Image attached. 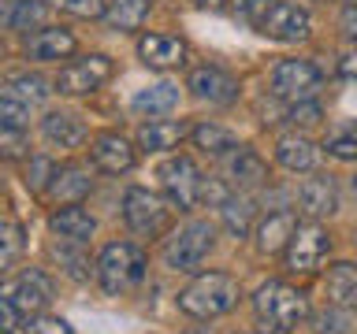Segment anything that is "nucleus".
I'll return each mask as SVG.
<instances>
[{
  "label": "nucleus",
  "mask_w": 357,
  "mask_h": 334,
  "mask_svg": "<svg viewBox=\"0 0 357 334\" xmlns=\"http://www.w3.org/2000/svg\"><path fill=\"white\" fill-rule=\"evenodd\" d=\"M238 297H242V286L234 275L205 271L178 294V308L194 319H216V316H227V312L238 305Z\"/></svg>",
  "instance_id": "nucleus-1"
},
{
  "label": "nucleus",
  "mask_w": 357,
  "mask_h": 334,
  "mask_svg": "<svg viewBox=\"0 0 357 334\" xmlns=\"http://www.w3.org/2000/svg\"><path fill=\"white\" fill-rule=\"evenodd\" d=\"M253 308L261 327L275 334H290L309 319V297L287 283H264L253 297Z\"/></svg>",
  "instance_id": "nucleus-2"
},
{
  "label": "nucleus",
  "mask_w": 357,
  "mask_h": 334,
  "mask_svg": "<svg viewBox=\"0 0 357 334\" xmlns=\"http://www.w3.org/2000/svg\"><path fill=\"white\" fill-rule=\"evenodd\" d=\"M145 267H149V260H145V253L134 241H112L97 256V278L108 294L134 289L145 278Z\"/></svg>",
  "instance_id": "nucleus-3"
},
{
  "label": "nucleus",
  "mask_w": 357,
  "mask_h": 334,
  "mask_svg": "<svg viewBox=\"0 0 357 334\" xmlns=\"http://www.w3.org/2000/svg\"><path fill=\"white\" fill-rule=\"evenodd\" d=\"M212 245H216V227L205 219H194L186 223L178 234H172L164 245V264L172 267V271H197L201 260L212 253Z\"/></svg>",
  "instance_id": "nucleus-4"
},
{
  "label": "nucleus",
  "mask_w": 357,
  "mask_h": 334,
  "mask_svg": "<svg viewBox=\"0 0 357 334\" xmlns=\"http://www.w3.org/2000/svg\"><path fill=\"white\" fill-rule=\"evenodd\" d=\"M331 253V234L328 227H320L317 219L298 223L294 238H290L287 253H283V267L290 275H312L324 264V256Z\"/></svg>",
  "instance_id": "nucleus-5"
},
{
  "label": "nucleus",
  "mask_w": 357,
  "mask_h": 334,
  "mask_svg": "<svg viewBox=\"0 0 357 334\" xmlns=\"http://www.w3.org/2000/svg\"><path fill=\"white\" fill-rule=\"evenodd\" d=\"M0 297L11 301L22 316H41L52 301V278L45 271H38V267H26V271L8 278L4 289H0Z\"/></svg>",
  "instance_id": "nucleus-6"
},
{
  "label": "nucleus",
  "mask_w": 357,
  "mask_h": 334,
  "mask_svg": "<svg viewBox=\"0 0 357 334\" xmlns=\"http://www.w3.org/2000/svg\"><path fill=\"white\" fill-rule=\"evenodd\" d=\"M123 219H127V227L134 234L156 238V234L167 230V205L156 193H149V189L130 186L127 197H123Z\"/></svg>",
  "instance_id": "nucleus-7"
},
{
  "label": "nucleus",
  "mask_w": 357,
  "mask_h": 334,
  "mask_svg": "<svg viewBox=\"0 0 357 334\" xmlns=\"http://www.w3.org/2000/svg\"><path fill=\"white\" fill-rule=\"evenodd\" d=\"M112 60L108 56H82V60H75V63H67L60 78H56V89H60L63 97H86V93H93V89H100L112 78Z\"/></svg>",
  "instance_id": "nucleus-8"
},
{
  "label": "nucleus",
  "mask_w": 357,
  "mask_h": 334,
  "mask_svg": "<svg viewBox=\"0 0 357 334\" xmlns=\"http://www.w3.org/2000/svg\"><path fill=\"white\" fill-rule=\"evenodd\" d=\"M320 67L309 63V60H279L275 71H272V93L283 97V100H309L320 86Z\"/></svg>",
  "instance_id": "nucleus-9"
},
{
  "label": "nucleus",
  "mask_w": 357,
  "mask_h": 334,
  "mask_svg": "<svg viewBox=\"0 0 357 334\" xmlns=\"http://www.w3.org/2000/svg\"><path fill=\"white\" fill-rule=\"evenodd\" d=\"M160 178H164V189H167V197L175 200L178 212H190L201 200L205 178H201V171L194 167L190 156H172V160L160 167Z\"/></svg>",
  "instance_id": "nucleus-10"
},
{
  "label": "nucleus",
  "mask_w": 357,
  "mask_h": 334,
  "mask_svg": "<svg viewBox=\"0 0 357 334\" xmlns=\"http://www.w3.org/2000/svg\"><path fill=\"white\" fill-rule=\"evenodd\" d=\"M261 33L272 41H301L309 38V11L298 4H279L268 11V19L261 22Z\"/></svg>",
  "instance_id": "nucleus-11"
},
{
  "label": "nucleus",
  "mask_w": 357,
  "mask_h": 334,
  "mask_svg": "<svg viewBox=\"0 0 357 334\" xmlns=\"http://www.w3.org/2000/svg\"><path fill=\"white\" fill-rule=\"evenodd\" d=\"M138 56L145 67H156V71H172V67L186 63V45L172 38V33H145L138 41Z\"/></svg>",
  "instance_id": "nucleus-12"
},
{
  "label": "nucleus",
  "mask_w": 357,
  "mask_h": 334,
  "mask_svg": "<svg viewBox=\"0 0 357 334\" xmlns=\"http://www.w3.org/2000/svg\"><path fill=\"white\" fill-rule=\"evenodd\" d=\"M89 160H93L105 175H123L134 167V149L123 134H100L89 149Z\"/></svg>",
  "instance_id": "nucleus-13"
},
{
  "label": "nucleus",
  "mask_w": 357,
  "mask_h": 334,
  "mask_svg": "<svg viewBox=\"0 0 357 334\" xmlns=\"http://www.w3.org/2000/svg\"><path fill=\"white\" fill-rule=\"evenodd\" d=\"M294 230H298V216H294V212H287V208L268 212V216L261 219V227H257V249L268 253V256H272V253H287Z\"/></svg>",
  "instance_id": "nucleus-14"
},
{
  "label": "nucleus",
  "mask_w": 357,
  "mask_h": 334,
  "mask_svg": "<svg viewBox=\"0 0 357 334\" xmlns=\"http://www.w3.org/2000/svg\"><path fill=\"white\" fill-rule=\"evenodd\" d=\"M190 89H194V97L208 100V104H231L238 97V82L231 74H223L220 67H197V71H190Z\"/></svg>",
  "instance_id": "nucleus-15"
},
{
  "label": "nucleus",
  "mask_w": 357,
  "mask_h": 334,
  "mask_svg": "<svg viewBox=\"0 0 357 334\" xmlns=\"http://www.w3.org/2000/svg\"><path fill=\"white\" fill-rule=\"evenodd\" d=\"M298 205H301V212H305L309 219L331 216V212L339 208V193H335L331 178H324V175L305 178V182H301V189H298Z\"/></svg>",
  "instance_id": "nucleus-16"
},
{
  "label": "nucleus",
  "mask_w": 357,
  "mask_h": 334,
  "mask_svg": "<svg viewBox=\"0 0 357 334\" xmlns=\"http://www.w3.org/2000/svg\"><path fill=\"white\" fill-rule=\"evenodd\" d=\"M75 52V33L63 26H45L33 38H26V56L30 60H63Z\"/></svg>",
  "instance_id": "nucleus-17"
},
{
  "label": "nucleus",
  "mask_w": 357,
  "mask_h": 334,
  "mask_svg": "<svg viewBox=\"0 0 357 334\" xmlns=\"http://www.w3.org/2000/svg\"><path fill=\"white\" fill-rule=\"evenodd\" d=\"M49 227H52V234H60L63 241H86V238H93L97 219L89 216L82 205H63L60 212L49 216Z\"/></svg>",
  "instance_id": "nucleus-18"
},
{
  "label": "nucleus",
  "mask_w": 357,
  "mask_h": 334,
  "mask_svg": "<svg viewBox=\"0 0 357 334\" xmlns=\"http://www.w3.org/2000/svg\"><path fill=\"white\" fill-rule=\"evenodd\" d=\"M324 289H328V301L335 308H357V264L339 260L328 267V278H324Z\"/></svg>",
  "instance_id": "nucleus-19"
},
{
  "label": "nucleus",
  "mask_w": 357,
  "mask_h": 334,
  "mask_svg": "<svg viewBox=\"0 0 357 334\" xmlns=\"http://www.w3.org/2000/svg\"><path fill=\"white\" fill-rule=\"evenodd\" d=\"M41 134L49 145H60V149H78L86 141V122L71 116V111H52L41 122Z\"/></svg>",
  "instance_id": "nucleus-20"
},
{
  "label": "nucleus",
  "mask_w": 357,
  "mask_h": 334,
  "mask_svg": "<svg viewBox=\"0 0 357 334\" xmlns=\"http://www.w3.org/2000/svg\"><path fill=\"white\" fill-rule=\"evenodd\" d=\"M89 189H93V178H89V171H82V167H60L56 171V178L49 182V189H45V197L49 200H60V205H78Z\"/></svg>",
  "instance_id": "nucleus-21"
},
{
  "label": "nucleus",
  "mask_w": 357,
  "mask_h": 334,
  "mask_svg": "<svg viewBox=\"0 0 357 334\" xmlns=\"http://www.w3.org/2000/svg\"><path fill=\"white\" fill-rule=\"evenodd\" d=\"M227 175L238 189H253L268 182V164L253 149H234V156L227 160Z\"/></svg>",
  "instance_id": "nucleus-22"
},
{
  "label": "nucleus",
  "mask_w": 357,
  "mask_h": 334,
  "mask_svg": "<svg viewBox=\"0 0 357 334\" xmlns=\"http://www.w3.org/2000/svg\"><path fill=\"white\" fill-rule=\"evenodd\" d=\"M186 127L183 122H167V119H149L138 127V145L145 152H164V149H175L183 141Z\"/></svg>",
  "instance_id": "nucleus-23"
},
{
  "label": "nucleus",
  "mask_w": 357,
  "mask_h": 334,
  "mask_svg": "<svg viewBox=\"0 0 357 334\" xmlns=\"http://www.w3.org/2000/svg\"><path fill=\"white\" fill-rule=\"evenodd\" d=\"M275 160L287 167V171H312L317 164V145L309 138H298V134H287V138L275 141Z\"/></svg>",
  "instance_id": "nucleus-24"
},
{
  "label": "nucleus",
  "mask_w": 357,
  "mask_h": 334,
  "mask_svg": "<svg viewBox=\"0 0 357 334\" xmlns=\"http://www.w3.org/2000/svg\"><path fill=\"white\" fill-rule=\"evenodd\" d=\"M149 8H153V0H108L105 19L112 30L130 33V30H142V22L149 19Z\"/></svg>",
  "instance_id": "nucleus-25"
},
{
  "label": "nucleus",
  "mask_w": 357,
  "mask_h": 334,
  "mask_svg": "<svg viewBox=\"0 0 357 334\" xmlns=\"http://www.w3.org/2000/svg\"><path fill=\"white\" fill-rule=\"evenodd\" d=\"M190 138H194V145L201 152H208V156H227L234 149H242V145L234 141V134L216 127V122H197V127L190 130Z\"/></svg>",
  "instance_id": "nucleus-26"
},
{
  "label": "nucleus",
  "mask_w": 357,
  "mask_h": 334,
  "mask_svg": "<svg viewBox=\"0 0 357 334\" xmlns=\"http://www.w3.org/2000/svg\"><path fill=\"white\" fill-rule=\"evenodd\" d=\"M178 104V86L172 82H156V86H145L138 97H134V111H149V116H164Z\"/></svg>",
  "instance_id": "nucleus-27"
},
{
  "label": "nucleus",
  "mask_w": 357,
  "mask_h": 334,
  "mask_svg": "<svg viewBox=\"0 0 357 334\" xmlns=\"http://www.w3.org/2000/svg\"><path fill=\"white\" fill-rule=\"evenodd\" d=\"M45 15H49V4L45 0H15L8 8V30L15 33H26V30H38Z\"/></svg>",
  "instance_id": "nucleus-28"
},
{
  "label": "nucleus",
  "mask_w": 357,
  "mask_h": 334,
  "mask_svg": "<svg viewBox=\"0 0 357 334\" xmlns=\"http://www.w3.org/2000/svg\"><path fill=\"white\" fill-rule=\"evenodd\" d=\"M49 93H52V89H49V82H45L41 74H15V78H8V82H4V97L22 100V104H41Z\"/></svg>",
  "instance_id": "nucleus-29"
},
{
  "label": "nucleus",
  "mask_w": 357,
  "mask_h": 334,
  "mask_svg": "<svg viewBox=\"0 0 357 334\" xmlns=\"http://www.w3.org/2000/svg\"><path fill=\"white\" fill-rule=\"evenodd\" d=\"M253 200L250 197H234L231 193V200L223 205V223H227V230L234 234V238H245L250 234V223H253Z\"/></svg>",
  "instance_id": "nucleus-30"
},
{
  "label": "nucleus",
  "mask_w": 357,
  "mask_h": 334,
  "mask_svg": "<svg viewBox=\"0 0 357 334\" xmlns=\"http://www.w3.org/2000/svg\"><path fill=\"white\" fill-rule=\"evenodd\" d=\"M52 178H56V164L49 160V156H33V160L26 164V175H22V182H26L30 189H38V193H45Z\"/></svg>",
  "instance_id": "nucleus-31"
},
{
  "label": "nucleus",
  "mask_w": 357,
  "mask_h": 334,
  "mask_svg": "<svg viewBox=\"0 0 357 334\" xmlns=\"http://www.w3.org/2000/svg\"><path fill=\"white\" fill-rule=\"evenodd\" d=\"M0 127H4V130H26L30 127V104L4 97V100H0Z\"/></svg>",
  "instance_id": "nucleus-32"
},
{
  "label": "nucleus",
  "mask_w": 357,
  "mask_h": 334,
  "mask_svg": "<svg viewBox=\"0 0 357 334\" xmlns=\"http://www.w3.org/2000/svg\"><path fill=\"white\" fill-rule=\"evenodd\" d=\"M231 8L242 22H250V26L261 30V22L268 19V11L275 8V0H231Z\"/></svg>",
  "instance_id": "nucleus-33"
},
{
  "label": "nucleus",
  "mask_w": 357,
  "mask_h": 334,
  "mask_svg": "<svg viewBox=\"0 0 357 334\" xmlns=\"http://www.w3.org/2000/svg\"><path fill=\"white\" fill-rule=\"evenodd\" d=\"M0 241H4L0 264L11 267V264H15V256L22 253V227H19V223H4V227H0Z\"/></svg>",
  "instance_id": "nucleus-34"
},
{
  "label": "nucleus",
  "mask_w": 357,
  "mask_h": 334,
  "mask_svg": "<svg viewBox=\"0 0 357 334\" xmlns=\"http://www.w3.org/2000/svg\"><path fill=\"white\" fill-rule=\"evenodd\" d=\"M328 152L335 160H357V130H339L328 138Z\"/></svg>",
  "instance_id": "nucleus-35"
},
{
  "label": "nucleus",
  "mask_w": 357,
  "mask_h": 334,
  "mask_svg": "<svg viewBox=\"0 0 357 334\" xmlns=\"http://www.w3.org/2000/svg\"><path fill=\"white\" fill-rule=\"evenodd\" d=\"M63 11H71V15L78 19H97V15H105V0H56Z\"/></svg>",
  "instance_id": "nucleus-36"
},
{
  "label": "nucleus",
  "mask_w": 357,
  "mask_h": 334,
  "mask_svg": "<svg viewBox=\"0 0 357 334\" xmlns=\"http://www.w3.org/2000/svg\"><path fill=\"white\" fill-rule=\"evenodd\" d=\"M346 323H350V308L324 312V316H317V334H346Z\"/></svg>",
  "instance_id": "nucleus-37"
},
{
  "label": "nucleus",
  "mask_w": 357,
  "mask_h": 334,
  "mask_svg": "<svg viewBox=\"0 0 357 334\" xmlns=\"http://www.w3.org/2000/svg\"><path fill=\"white\" fill-rule=\"evenodd\" d=\"M26 334H71V323L63 316H33Z\"/></svg>",
  "instance_id": "nucleus-38"
},
{
  "label": "nucleus",
  "mask_w": 357,
  "mask_h": 334,
  "mask_svg": "<svg viewBox=\"0 0 357 334\" xmlns=\"http://www.w3.org/2000/svg\"><path fill=\"white\" fill-rule=\"evenodd\" d=\"M320 116L324 111H320V104H312V100H298V104L290 108V122H294V127L298 122L301 127H312V122H320Z\"/></svg>",
  "instance_id": "nucleus-39"
},
{
  "label": "nucleus",
  "mask_w": 357,
  "mask_h": 334,
  "mask_svg": "<svg viewBox=\"0 0 357 334\" xmlns=\"http://www.w3.org/2000/svg\"><path fill=\"white\" fill-rule=\"evenodd\" d=\"M201 200H208V205H227V200H231V189L227 186H223V182H216V178H208V182L205 186H201Z\"/></svg>",
  "instance_id": "nucleus-40"
},
{
  "label": "nucleus",
  "mask_w": 357,
  "mask_h": 334,
  "mask_svg": "<svg viewBox=\"0 0 357 334\" xmlns=\"http://www.w3.org/2000/svg\"><path fill=\"white\" fill-rule=\"evenodd\" d=\"M19 316H22V312L11 305V301L0 297V331H4V334H15V331H19Z\"/></svg>",
  "instance_id": "nucleus-41"
},
{
  "label": "nucleus",
  "mask_w": 357,
  "mask_h": 334,
  "mask_svg": "<svg viewBox=\"0 0 357 334\" xmlns=\"http://www.w3.org/2000/svg\"><path fill=\"white\" fill-rule=\"evenodd\" d=\"M339 22H342V33H346V38H354V41H357V4H346Z\"/></svg>",
  "instance_id": "nucleus-42"
},
{
  "label": "nucleus",
  "mask_w": 357,
  "mask_h": 334,
  "mask_svg": "<svg viewBox=\"0 0 357 334\" xmlns=\"http://www.w3.org/2000/svg\"><path fill=\"white\" fill-rule=\"evenodd\" d=\"M22 152V130H4V156H15Z\"/></svg>",
  "instance_id": "nucleus-43"
},
{
  "label": "nucleus",
  "mask_w": 357,
  "mask_h": 334,
  "mask_svg": "<svg viewBox=\"0 0 357 334\" xmlns=\"http://www.w3.org/2000/svg\"><path fill=\"white\" fill-rule=\"evenodd\" d=\"M339 71H342V78L357 82V49H354V52H346L342 60H339Z\"/></svg>",
  "instance_id": "nucleus-44"
},
{
  "label": "nucleus",
  "mask_w": 357,
  "mask_h": 334,
  "mask_svg": "<svg viewBox=\"0 0 357 334\" xmlns=\"http://www.w3.org/2000/svg\"><path fill=\"white\" fill-rule=\"evenodd\" d=\"M194 4H197V8H216L220 0H194Z\"/></svg>",
  "instance_id": "nucleus-45"
},
{
  "label": "nucleus",
  "mask_w": 357,
  "mask_h": 334,
  "mask_svg": "<svg viewBox=\"0 0 357 334\" xmlns=\"http://www.w3.org/2000/svg\"><path fill=\"white\" fill-rule=\"evenodd\" d=\"M354 189H357V175H354Z\"/></svg>",
  "instance_id": "nucleus-46"
},
{
  "label": "nucleus",
  "mask_w": 357,
  "mask_h": 334,
  "mask_svg": "<svg viewBox=\"0 0 357 334\" xmlns=\"http://www.w3.org/2000/svg\"><path fill=\"white\" fill-rule=\"evenodd\" d=\"M350 4H357V0H350Z\"/></svg>",
  "instance_id": "nucleus-47"
},
{
  "label": "nucleus",
  "mask_w": 357,
  "mask_h": 334,
  "mask_svg": "<svg viewBox=\"0 0 357 334\" xmlns=\"http://www.w3.org/2000/svg\"><path fill=\"white\" fill-rule=\"evenodd\" d=\"M194 334H197V331H194Z\"/></svg>",
  "instance_id": "nucleus-48"
}]
</instances>
